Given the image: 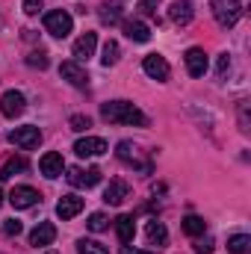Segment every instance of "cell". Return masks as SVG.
<instances>
[{
	"label": "cell",
	"instance_id": "f546056e",
	"mask_svg": "<svg viewBox=\"0 0 251 254\" xmlns=\"http://www.w3.org/2000/svg\"><path fill=\"white\" fill-rule=\"evenodd\" d=\"M27 63L33 65V68H48L51 60H48V54H45V51H33V54L27 57Z\"/></svg>",
	"mask_w": 251,
	"mask_h": 254
},
{
	"label": "cell",
	"instance_id": "d6a6232c",
	"mask_svg": "<svg viewBox=\"0 0 251 254\" xmlns=\"http://www.w3.org/2000/svg\"><path fill=\"white\" fill-rule=\"evenodd\" d=\"M160 3H163V0H142V3H139V12H142V15H157V6H160Z\"/></svg>",
	"mask_w": 251,
	"mask_h": 254
},
{
	"label": "cell",
	"instance_id": "f1b7e54d",
	"mask_svg": "<svg viewBox=\"0 0 251 254\" xmlns=\"http://www.w3.org/2000/svg\"><path fill=\"white\" fill-rule=\"evenodd\" d=\"M68 127H71V130H77V133H83V130H89V127H92V119H89V116H71Z\"/></svg>",
	"mask_w": 251,
	"mask_h": 254
},
{
	"label": "cell",
	"instance_id": "ac0fdd59",
	"mask_svg": "<svg viewBox=\"0 0 251 254\" xmlns=\"http://www.w3.org/2000/svg\"><path fill=\"white\" fill-rule=\"evenodd\" d=\"M192 15H195V9H192L189 0H175V3L169 6V18H172L175 24H181V27L192 21Z\"/></svg>",
	"mask_w": 251,
	"mask_h": 254
},
{
	"label": "cell",
	"instance_id": "44dd1931",
	"mask_svg": "<svg viewBox=\"0 0 251 254\" xmlns=\"http://www.w3.org/2000/svg\"><path fill=\"white\" fill-rule=\"evenodd\" d=\"M116 234H119V240L130 246L133 243V237H136V225H133V216H119L116 219Z\"/></svg>",
	"mask_w": 251,
	"mask_h": 254
},
{
	"label": "cell",
	"instance_id": "5b68a950",
	"mask_svg": "<svg viewBox=\"0 0 251 254\" xmlns=\"http://www.w3.org/2000/svg\"><path fill=\"white\" fill-rule=\"evenodd\" d=\"M12 145H18V148H24V151H33V148H39V142H42V130L39 127H15V130H9V136H6Z\"/></svg>",
	"mask_w": 251,
	"mask_h": 254
},
{
	"label": "cell",
	"instance_id": "4316f807",
	"mask_svg": "<svg viewBox=\"0 0 251 254\" xmlns=\"http://www.w3.org/2000/svg\"><path fill=\"white\" fill-rule=\"evenodd\" d=\"M119 18H122V12H119L116 3H104L101 6V21L104 24H119Z\"/></svg>",
	"mask_w": 251,
	"mask_h": 254
},
{
	"label": "cell",
	"instance_id": "6da1fadb",
	"mask_svg": "<svg viewBox=\"0 0 251 254\" xmlns=\"http://www.w3.org/2000/svg\"><path fill=\"white\" fill-rule=\"evenodd\" d=\"M101 116L110 122V125H133V127H148V116L133 107L130 101H110L101 107Z\"/></svg>",
	"mask_w": 251,
	"mask_h": 254
},
{
	"label": "cell",
	"instance_id": "9a60e30c",
	"mask_svg": "<svg viewBox=\"0 0 251 254\" xmlns=\"http://www.w3.org/2000/svg\"><path fill=\"white\" fill-rule=\"evenodd\" d=\"M80 210H83V198H80V195H63L60 204H57V216H60L63 222L74 219Z\"/></svg>",
	"mask_w": 251,
	"mask_h": 254
},
{
	"label": "cell",
	"instance_id": "8fae6325",
	"mask_svg": "<svg viewBox=\"0 0 251 254\" xmlns=\"http://www.w3.org/2000/svg\"><path fill=\"white\" fill-rule=\"evenodd\" d=\"M39 169H42V175L45 178H60L65 172V160H63V154H57V151H48L42 160H39Z\"/></svg>",
	"mask_w": 251,
	"mask_h": 254
},
{
	"label": "cell",
	"instance_id": "e0dca14e",
	"mask_svg": "<svg viewBox=\"0 0 251 254\" xmlns=\"http://www.w3.org/2000/svg\"><path fill=\"white\" fill-rule=\"evenodd\" d=\"M127 198H130V187H127L125 181H110V187L104 190V201L107 204H125Z\"/></svg>",
	"mask_w": 251,
	"mask_h": 254
},
{
	"label": "cell",
	"instance_id": "52a82bcc",
	"mask_svg": "<svg viewBox=\"0 0 251 254\" xmlns=\"http://www.w3.org/2000/svg\"><path fill=\"white\" fill-rule=\"evenodd\" d=\"M68 184L77 190H92L101 184V169H68Z\"/></svg>",
	"mask_w": 251,
	"mask_h": 254
},
{
	"label": "cell",
	"instance_id": "7402d4cb",
	"mask_svg": "<svg viewBox=\"0 0 251 254\" xmlns=\"http://www.w3.org/2000/svg\"><path fill=\"white\" fill-rule=\"evenodd\" d=\"M18 172H27V160H24V157H12V160L0 169V181H12Z\"/></svg>",
	"mask_w": 251,
	"mask_h": 254
},
{
	"label": "cell",
	"instance_id": "cb8c5ba5",
	"mask_svg": "<svg viewBox=\"0 0 251 254\" xmlns=\"http://www.w3.org/2000/svg\"><path fill=\"white\" fill-rule=\"evenodd\" d=\"M181 225H184V231H187L189 237H204V231H207V222L201 216H187Z\"/></svg>",
	"mask_w": 251,
	"mask_h": 254
},
{
	"label": "cell",
	"instance_id": "30bf717a",
	"mask_svg": "<svg viewBox=\"0 0 251 254\" xmlns=\"http://www.w3.org/2000/svg\"><path fill=\"white\" fill-rule=\"evenodd\" d=\"M95 48H98V36L95 33H83L77 42H74V63H86L89 57H95Z\"/></svg>",
	"mask_w": 251,
	"mask_h": 254
},
{
	"label": "cell",
	"instance_id": "4dcf8cb0",
	"mask_svg": "<svg viewBox=\"0 0 251 254\" xmlns=\"http://www.w3.org/2000/svg\"><path fill=\"white\" fill-rule=\"evenodd\" d=\"M240 130L249 133L251 125H249V101H240Z\"/></svg>",
	"mask_w": 251,
	"mask_h": 254
},
{
	"label": "cell",
	"instance_id": "1f68e13d",
	"mask_svg": "<svg viewBox=\"0 0 251 254\" xmlns=\"http://www.w3.org/2000/svg\"><path fill=\"white\" fill-rule=\"evenodd\" d=\"M3 234H6V237H18V234H21V222H18V219L3 222Z\"/></svg>",
	"mask_w": 251,
	"mask_h": 254
},
{
	"label": "cell",
	"instance_id": "d590c367",
	"mask_svg": "<svg viewBox=\"0 0 251 254\" xmlns=\"http://www.w3.org/2000/svg\"><path fill=\"white\" fill-rule=\"evenodd\" d=\"M210 252H213V240H210V237H207V240H201V243L195 246V254H210Z\"/></svg>",
	"mask_w": 251,
	"mask_h": 254
},
{
	"label": "cell",
	"instance_id": "74e56055",
	"mask_svg": "<svg viewBox=\"0 0 251 254\" xmlns=\"http://www.w3.org/2000/svg\"><path fill=\"white\" fill-rule=\"evenodd\" d=\"M0 204H3V192H0Z\"/></svg>",
	"mask_w": 251,
	"mask_h": 254
},
{
	"label": "cell",
	"instance_id": "5bb4252c",
	"mask_svg": "<svg viewBox=\"0 0 251 254\" xmlns=\"http://www.w3.org/2000/svg\"><path fill=\"white\" fill-rule=\"evenodd\" d=\"M39 201V192L33 190V187H15V190L9 192V204L15 207V210H27V207H33Z\"/></svg>",
	"mask_w": 251,
	"mask_h": 254
},
{
	"label": "cell",
	"instance_id": "d6986e66",
	"mask_svg": "<svg viewBox=\"0 0 251 254\" xmlns=\"http://www.w3.org/2000/svg\"><path fill=\"white\" fill-rule=\"evenodd\" d=\"M145 237H148L151 246H166V243H169V231H166V225L157 222V219H151V222L145 225Z\"/></svg>",
	"mask_w": 251,
	"mask_h": 254
},
{
	"label": "cell",
	"instance_id": "d4e9b609",
	"mask_svg": "<svg viewBox=\"0 0 251 254\" xmlns=\"http://www.w3.org/2000/svg\"><path fill=\"white\" fill-rule=\"evenodd\" d=\"M119 57H122V48H119V42H113V39H107V45H104V57H101V63L107 65H116L119 63Z\"/></svg>",
	"mask_w": 251,
	"mask_h": 254
},
{
	"label": "cell",
	"instance_id": "3957f363",
	"mask_svg": "<svg viewBox=\"0 0 251 254\" xmlns=\"http://www.w3.org/2000/svg\"><path fill=\"white\" fill-rule=\"evenodd\" d=\"M116 157H119V160H122L125 166H133V169H139V172H145V175L151 172V163H148V160L142 157L139 145H133V142H127V139L116 145Z\"/></svg>",
	"mask_w": 251,
	"mask_h": 254
},
{
	"label": "cell",
	"instance_id": "9c48e42d",
	"mask_svg": "<svg viewBox=\"0 0 251 254\" xmlns=\"http://www.w3.org/2000/svg\"><path fill=\"white\" fill-rule=\"evenodd\" d=\"M110 148H107V142L101 139V136H86V139H77L74 142V154L77 157H101V154H107Z\"/></svg>",
	"mask_w": 251,
	"mask_h": 254
},
{
	"label": "cell",
	"instance_id": "ba28073f",
	"mask_svg": "<svg viewBox=\"0 0 251 254\" xmlns=\"http://www.w3.org/2000/svg\"><path fill=\"white\" fill-rule=\"evenodd\" d=\"M142 71H145L151 80H157V83H166V80H169V74H172L169 63H166L160 54H151V57H145V60H142Z\"/></svg>",
	"mask_w": 251,
	"mask_h": 254
},
{
	"label": "cell",
	"instance_id": "4fadbf2b",
	"mask_svg": "<svg viewBox=\"0 0 251 254\" xmlns=\"http://www.w3.org/2000/svg\"><path fill=\"white\" fill-rule=\"evenodd\" d=\"M57 240V228L51 225V222H39L33 231H30V246H36V249H45V246H51Z\"/></svg>",
	"mask_w": 251,
	"mask_h": 254
},
{
	"label": "cell",
	"instance_id": "7c38bea8",
	"mask_svg": "<svg viewBox=\"0 0 251 254\" xmlns=\"http://www.w3.org/2000/svg\"><path fill=\"white\" fill-rule=\"evenodd\" d=\"M60 77L68 80L71 86H86L89 83V74H86V68L80 63H74V60H68V63L60 65Z\"/></svg>",
	"mask_w": 251,
	"mask_h": 254
},
{
	"label": "cell",
	"instance_id": "603a6c76",
	"mask_svg": "<svg viewBox=\"0 0 251 254\" xmlns=\"http://www.w3.org/2000/svg\"><path fill=\"white\" fill-rule=\"evenodd\" d=\"M228 252L231 254H251V237L249 234H237L228 240Z\"/></svg>",
	"mask_w": 251,
	"mask_h": 254
},
{
	"label": "cell",
	"instance_id": "ffe728a7",
	"mask_svg": "<svg viewBox=\"0 0 251 254\" xmlns=\"http://www.w3.org/2000/svg\"><path fill=\"white\" fill-rule=\"evenodd\" d=\"M125 33H127V39H130V42H139V45H145V42L151 39V27H148V24H142V21H127Z\"/></svg>",
	"mask_w": 251,
	"mask_h": 254
},
{
	"label": "cell",
	"instance_id": "7a4b0ae2",
	"mask_svg": "<svg viewBox=\"0 0 251 254\" xmlns=\"http://www.w3.org/2000/svg\"><path fill=\"white\" fill-rule=\"evenodd\" d=\"M210 9L222 27H234L243 18V3L240 0H210Z\"/></svg>",
	"mask_w": 251,
	"mask_h": 254
},
{
	"label": "cell",
	"instance_id": "2e32d148",
	"mask_svg": "<svg viewBox=\"0 0 251 254\" xmlns=\"http://www.w3.org/2000/svg\"><path fill=\"white\" fill-rule=\"evenodd\" d=\"M184 60H187V71L192 77H204V71H207V54L201 48H189Z\"/></svg>",
	"mask_w": 251,
	"mask_h": 254
},
{
	"label": "cell",
	"instance_id": "8992f818",
	"mask_svg": "<svg viewBox=\"0 0 251 254\" xmlns=\"http://www.w3.org/2000/svg\"><path fill=\"white\" fill-rule=\"evenodd\" d=\"M24 110H27V98H24L18 89L3 92V98H0V113H3L6 119H18Z\"/></svg>",
	"mask_w": 251,
	"mask_h": 254
},
{
	"label": "cell",
	"instance_id": "484cf974",
	"mask_svg": "<svg viewBox=\"0 0 251 254\" xmlns=\"http://www.w3.org/2000/svg\"><path fill=\"white\" fill-rule=\"evenodd\" d=\"M77 252L80 254H110L107 246H101V243H95V240H80V243H77Z\"/></svg>",
	"mask_w": 251,
	"mask_h": 254
},
{
	"label": "cell",
	"instance_id": "277c9868",
	"mask_svg": "<svg viewBox=\"0 0 251 254\" xmlns=\"http://www.w3.org/2000/svg\"><path fill=\"white\" fill-rule=\"evenodd\" d=\"M71 27H74V21H71V15H68L65 9H54V12L45 15V30H48L54 39H65V36L71 33Z\"/></svg>",
	"mask_w": 251,
	"mask_h": 254
},
{
	"label": "cell",
	"instance_id": "e575fe53",
	"mask_svg": "<svg viewBox=\"0 0 251 254\" xmlns=\"http://www.w3.org/2000/svg\"><path fill=\"white\" fill-rule=\"evenodd\" d=\"M39 9H42V0H24V12L27 15H39Z\"/></svg>",
	"mask_w": 251,
	"mask_h": 254
},
{
	"label": "cell",
	"instance_id": "83f0119b",
	"mask_svg": "<svg viewBox=\"0 0 251 254\" xmlns=\"http://www.w3.org/2000/svg\"><path fill=\"white\" fill-rule=\"evenodd\" d=\"M107 228H110V219H107L104 213H92V216H89V231L101 234V231H107Z\"/></svg>",
	"mask_w": 251,
	"mask_h": 254
},
{
	"label": "cell",
	"instance_id": "836d02e7",
	"mask_svg": "<svg viewBox=\"0 0 251 254\" xmlns=\"http://www.w3.org/2000/svg\"><path fill=\"white\" fill-rule=\"evenodd\" d=\"M228 68H231V57H228V54H222V57H219V68H216V74H219V77H225V74H228Z\"/></svg>",
	"mask_w": 251,
	"mask_h": 254
},
{
	"label": "cell",
	"instance_id": "8d00e7d4",
	"mask_svg": "<svg viewBox=\"0 0 251 254\" xmlns=\"http://www.w3.org/2000/svg\"><path fill=\"white\" fill-rule=\"evenodd\" d=\"M119 254H154V252H142V249H130V246H125Z\"/></svg>",
	"mask_w": 251,
	"mask_h": 254
}]
</instances>
